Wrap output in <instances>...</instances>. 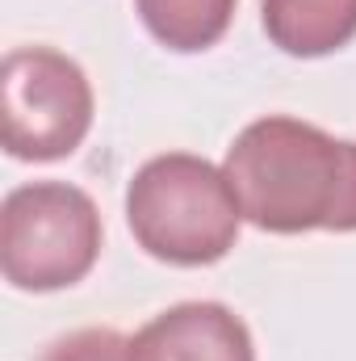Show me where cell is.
Returning <instances> with one entry per match:
<instances>
[{
    "label": "cell",
    "mask_w": 356,
    "mask_h": 361,
    "mask_svg": "<svg viewBox=\"0 0 356 361\" xmlns=\"http://www.w3.org/2000/svg\"><path fill=\"white\" fill-rule=\"evenodd\" d=\"M222 173L239 214L260 231H356V143L314 122L256 118L227 147Z\"/></svg>",
    "instance_id": "1"
},
{
    "label": "cell",
    "mask_w": 356,
    "mask_h": 361,
    "mask_svg": "<svg viewBox=\"0 0 356 361\" xmlns=\"http://www.w3.org/2000/svg\"><path fill=\"white\" fill-rule=\"evenodd\" d=\"M126 223L147 257L201 269L235 248L243 214L218 164L193 152H168L130 177Z\"/></svg>",
    "instance_id": "2"
},
{
    "label": "cell",
    "mask_w": 356,
    "mask_h": 361,
    "mask_svg": "<svg viewBox=\"0 0 356 361\" xmlns=\"http://www.w3.org/2000/svg\"><path fill=\"white\" fill-rule=\"evenodd\" d=\"M101 257V214L80 185H17L0 206V273L17 290L51 294L84 281Z\"/></svg>",
    "instance_id": "3"
},
{
    "label": "cell",
    "mask_w": 356,
    "mask_h": 361,
    "mask_svg": "<svg viewBox=\"0 0 356 361\" xmlns=\"http://www.w3.org/2000/svg\"><path fill=\"white\" fill-rule=\"evenodd\" d=\"M92 85L84 68L51 47H17L0 68L4 152L13 160H63L92 126Z\"/></svg>",
    "instance_id": "4"
},
{
    "label": "cell",
    "mask_w": 356,
    "mask_h": 361,
    "mask_svg": "<svg viewBox=\"0 0 356 361\" xmlns=\"http://www.w3.org/2000/svg\"><path fill=\"white\" fill-rule=\"evenodd\" d=\"M130 361H256V345L231 307L177 302L130 336Z\"/></svg>",
    "instance_id": "5"
},
{
    "label": "cell",
    "mask_w": 356,
    "mask_h": 361,
    "mask_svg": "<svg viewBox=\"0 0 356 361\" xmlns=\"http://www.w3.org/2000/svg\"><path fill=\"white\" fill-rule=\"evenodd\" d=\"M268 42L293 59H319L356 38V0H260Z\"/></svg>",
    "instance_id": "6"
},
{
    "label": "cell",
    "mask_w": 356,
    "mask_h": 361,
    "mask_svg": "<svg viewBox=\"0 0 356 361\" xmlns=\"http://www.w3.org/2000/svg\"><path fill=\"white\" fill-rule=\"evenodd\" d=\"M239 0H134L147 34L177 55L210 51L235 17Z\"/></svg>",
    "instance_id": "7"
},
{
    "label": "cell",
    "mask_w": 356,
    "mask_h": 361,
    "mask_svg": "<svg viewBox=\"0 0 356 361\" xmlns=\"http://www.w3.org/2000/svg\"><path fill=\"white\" fill-rule=\"evenodd\" d=\"M42 361H130V341L113 328H80L55 341Z\"/></svg>",
    "instance_id": "8"
}]
</instances>
